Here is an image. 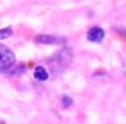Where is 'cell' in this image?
Wrapping results in <instances>:
<instances>
[{
	"instance_id": "cell-3",
	"label": "cell",
	"mask_w": 126,
	"mask_h": 124,
	"mask_svg": "<svg viewBox=\"0 0 126 124\" xmlns=\"http://www.w3.org/2000/svg\"><path fill=\"white\" fill-rule=\"evenodd\" d=\"M34 40H35L37 44H44V45H60L65 42V40L61 38V37L50 36V34H39Z\"/></svg>"
},
{
	"instance_id": "cell-8",
	"label": "cell",
	"mask_w": 126,
	"mask_h": 124,
	"mask_svg": "<svg viewBox=\"0 0 126 124\" xmlns=\"http://www.w3.org/2000/svg\"><path fill=\"white\" fill-rule=\"evenodd\" d=\"M0 124H6V123H4V121H1V120H0Z\"/></svg>"
},
{
	"instance_id": "cell-1",
	"label": "cell",
	"mask_w": 126,
	"mask_h": 124,
	"mask_svg": "<svg viewBox=\"0 0 126 124\" xmlns=\"http://www.w3.org/2000/svg\"><path fill=\"white\" fill-rule=\"evenodd\" d=\"M72 57H73L72 50L69 49V48H64L60 52L56 53L52 59H49L47 63H49V67L54 72H60V71H63L66 66H69V63L72 61Z\"/></svg>"
},
{
	"instance_id": "cell-5",
	"label": "cell",
	"mask_w": 126,
	"mask_h": 124,
	"mask_svg": "<svg viewBox=\"0 0 126 124\" xmlns=\"http://www.w3.org/2000/svg\"><path fill=\"white\" fill-rule=\"evenodd\" d=\"M34 78H35L37 80H46L47 78H49V74H47V71L45 70V67L42 66H37L35 68H34Z\"/></svg>"
},
{
	"instance_id": "cell-2",
	"label": "cell",
	"mask_w": 126,
	"mask_h": 124,
	"mask_svg": "<svg viewBox=\"0 0 126 124\" xmlns=\"http://www.w3.org/2000/svg\"><path fill=\"white\" fill-rule=\"evenodd\" d=\"M15 63V55L8 47L0 44V71H7Z\"/></svg>"
},
{
	"instance_id": "cell-4",
	"label": "cell",
	"mask_w": 126,
	"mask_h": 124,
	"mask_svg": "<svg viewBox=\"0 0 126 124\" xmlns=\"http://www.w3.org/2000/svg\"><path fill=\"white\" fill-rule=\"evenodd\" d=\"M87 38L91 42H100L104 38V30L99 26H94L87 31Z\"/></svg>"
},
{
	"instance_id": "cell-6",
	"label": "cell",
	"mask_w": 126,
	"mask_h": 124,
	"mask_svg": "<svg viewBox=\"0 0 126 124\" xmlns=\"http://www.w3.org/2000/svg\"><path fill=\"white\" fill-rule=\"evenodd\" d=\"M14 34V30H12L11 26H7V27L1 29L0 30V40H6V38H10V37Z\"/></svg>"
},
{
	"instance_id": "cell-7",
	"label": "cell",
	"mask_w": 126,
	"mask_h": 124,
	"mask_svg": "<svg viewBox=\"0 0 126 124\" xmlns=\"http://www.w3.org/2000/svg\"><path fill=\"white\" fill-rule=\"evenodd\" d=\"M61 101H63V105H64V108H68V106H71V105L73 104V101H72V98H71V97H68V96H64L63 98H61Z\"/></svg>"
}]
</instances>
